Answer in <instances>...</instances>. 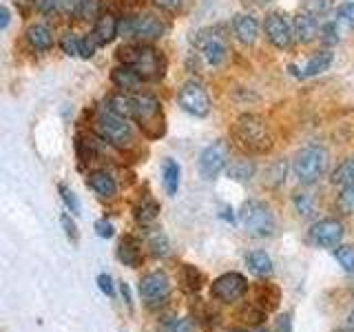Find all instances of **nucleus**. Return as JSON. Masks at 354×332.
<instances>
[{
  "mask_svg": "<svg viewBox=\"0 0 354 332\" xmlns=\"http://www.w3.org/2000/svg\"><path fill=\"white\" fill-rule=\"evenodd\" d=\"M352 295H354V286H352Z\"/></svg>",
  "mask_w": 354,
  "mask_h": 332,
  "instance_id": "nucleus-50",
  "label": "nucleus"
},
{
  "mask_svg": "<svg viewBox=\"0 0 354 332\" xmlns=\"http://www.w3.org/2000/svg\"><path fill=\"white\" fill-rule=\"evenodd\" d=\"M118 259L129 266V268H136V266H140L142 261V250H140V243L136 237L131 235H124L120 239L118 243Z\"/></svg>",
  "mask_w": 354,
  "mask_h": 332,
  "instance_id": "nucleus-19",
  "label": "nucleus"
},
{
  "mask_svg": "<svg viewBox=\"0 0 354 332\" xmlns=\"http://www.w3.org/2000/svg\"><path fill=\"white\" fill-rule=\"evenodd\" d=\"M343 224L339 219H321L317 224H313L308 237L310 243L317 248H337L343 239Z\"/></svg>",
  "mask_w": 354,
  "mask_h": 332,
  "instance_id": "nucleus-12",
  "label": "nucleus"
},
{
  "mask_svg": "<svg viewBox=\"0 0 354 332\" xmlns=\"http://www.w3.org/2000/svg\"><path fill=\"white\" fill-rule=\"evenodd\" d=\"M339 16L348 27H354V0H352V3H346V5L339 7Z\"/></svg>",
  "mask_w": 354,
  "mask_h": 332,
  "instance_id": "nucleus-40",
  "label": "nucleus"
},
{
  "mask_svg": "<svg viewBox=\"0 0 354 332\" xmlns=\"http://www.w3.org/2000/svg\"><path fill=\"white\" fill-rule=\"evenodd\" d=\"M27 42L36 51H49L53 47V33L47 25H31L27 29Z\"/></svg>",
  "mask_w": 354,
  "mask_h": 332,
  "instance_id": "nucleus-20",
  "label": "nucleus"
},
{
  "mask_svg": "<svg viewBox=\"0 0 354 332\" xmlns=\"http://www.w3.org/2000/svg\"><path fill=\"white\" fill-rule=\"evenodd\" d=\"M77 44H80V36H75V33H64L60 40L62 51L66 55H71V58H77Z\"/></svg>",
  "mask_w": 354,
  "mask_h": 332,
  "instance_id": "nucleus-37",
  "label": "nucleus"
},
{
  "mask_svg": "<svg viewBox=\"0 0 354 332\" xmlns=\"http://www.w3.org/2000/svg\"><path fill=\"white\" fill-rule=\"evenodd\" d=\"M95 232L100 237H104V239L113 237V224H111L109 219H97L95 221Z\"/></svg>",
  "mask_w": 354,
  "mask_h": 332,
  "instance_id": "nucleus-42",
  "label": "nucleus"
},
{
  "mask_svg": "<svg viewBox=\"0 0 354 332\" xmlns=\"http://www.w3.org/2000/svg\"><path fill=\"white\" fill-rule=\"evenodd\" d=\"M166 25L164 20L153 14H140V16H127L124 25H118V33H124L129 38H136L138 42H153L164 36Z\"/></svg>",
  "mask_w": 354,
  "mask_h": 332,
  "instance_id": "nucleus-6",
  "label": "nucleus"
},
{
  "mask_svg": "<svg viewBox=\"0 0 354 332\" xmlns=\"http://www.w3.org/2000/svg\"><path fill=\"white\" fill-rule=\"evenodd\" d=\"M131 120H136V124L149 140H158L166 131V120L160 100L149 93H133V113Z\"/></svg>",
  "mask_w": 354,
  "mask_h": 332,
  "instance_id": "nucleus-1",
  "label": "nucleus"
},
{
  "mask_svg": "<svg viewBox=\"0 0 354 332\" xmlns=\"http://www.w3.org/2000/svg\"><path fill=\"white\" fill-rule=\"evenodd\" d=\"M292 204H295V210L301 217H313L315 215V197H313V193L297 191L295 197H292Z\"/></svg>",
  "mask_w": 354,
  "mask_h": 332,
  "instance_id": "nucleus-30",
  "label": "nucleus"
},
{
  "mask_svg": "<svg viewBox=\"0 0 354 332\" xmlns=\"http://www.w3.org/2000/svg\"><path fill=\"white\" fill-rule=\"evenodd\" d=\"M348 330H350V332H354V310L348 315Z\"/></svg>",
  "mask_w": 354,
  "mask_h": 332,
  "instance_id": "nucleus-48",
  "label": "nucleus"
},
{
  "mask_svg": "<svg viewBox=\"0 0 354 332\" xmlns=\"http://www.w3.org/2000/svg\"><path fill=\"white\" fill-rule=\"evenodd\" d=\"M106 111H111V113H115V116H122V118H131L133 113V93H113V95H109L104 100V104H102Z\"/></svg>",
  "mask_w": 354,
  "mask_h": 332,
  "instance_id": "nucleus-23",
  "label": "nucleus"
},
{
  "mask_svg": "<svg viewBox=\"0 0 354 332\" xmlns=\"http://www.w3.org/2000/svg\"><path fill=\"white\" fill-rule=\"evenodd\" d=\"M93 38L97 42V47H104L111 40H115L118 36V18L111 11H102L95 16V27H93Z\"/></svg>",
  "mask_w": 354,
  "mask_h": 332,
  "instance_id": "nucleus-17",
  "label": "nucleus"
},
{
  "mask_svg": "<svg viewBox=\"0 0 354 332\" xmlns=\"http://www.w3.org/2000/svg\"><path fill=\"white\" fill-rule=\"evenodd\" d=\"M88 186L100 197H113L115 195V180L106 171H93L88 175Z\"/></svg>",
  "mask_w": 354,
  "mask_h": 332,
  "instance_id": "nucleus-21",
  "label": "nucleus"
},
{
  "mask_svg": "<svg viewBox=\"0 0 354 332\" xmlns=\"http://www.w3.org/2000/svg\"><path fill=\"white\" fill-rule=\"evenodd\" d=\"M226 173L230 180H237V182H248L250 177L254 175V164L248 160H237L232 164H226Z\"/></svg>",
  "mask_w": 354,
  "mask_h": 332,
  "instance_id": "nucleus-28",
  "label": "nucleus"
},
{
  "mask_svg": "<svg viewBox=\"0 0 354 332\" xmlns=\"http://www.w3.org/2000/svg\"><path fill=\"white\" fill-rule=\"evenodd\" d=\"M226 164H228V147L224 142H213L199 155V173L206 180H215L226 169Z\"/></svg>",
  "mask_w": 354,
  "mask_h": 332,
  "instance_id": "nucleus-13",
  "label": "nucleus"
},
{
  "mask_svg": "<svg viewBox=\"0 0 354 332\" xmlns=\"http://www.w3.org/2000/svg\"><path fill=\"white\" fill-rule=\"evenodd\" d=\"M257 302H261L266 310H270V308H274L277 304H279V290L272 288L270 284H261L257 288Z\"/></svg>",
  "mask_w": 354,
  "mask_h": 332,
  "instance_id": "nucleus-34",
  "label": "nucleus"
},
{
  "mask_svg": "<svg viewBox=\"0 0 354 332\" xmlns=\"http://www.w3.org/2000/svg\"><path fill=\"white\" fill-rule=\"evenodd\" d=\"M319 20L317 16L308 14V11H301V14H297L295 20H292V36L297 42L301 44H310L313 40L319 38Z\"/></svg>",
  "mask_w": 354,
  "mask_h": 332,
  "instance_id": "nucleus-16",
  "label": "nucleus"
},
{
  "mask_svg": "<svg viewBox=\"0 0 354 332\" xmlns=\"http://www.w3.org/2000/svg\"><path fill=\"white\" fill-rule=\"evenodd\" d=\"M9 22H11V11L5 5H0V29H5Z\"/></svg>",
  "mask_w": 354,
  "mask_h": 332,
  "instance_id": "nucleus-46",
  "label": "nucleus"
},
{
  "mask_svg": "<svg viewBox=\"0 0 354 332\" xmlns=\"http://www.w3.org/2000/svg\"><path fill=\"white\" fill-rule=\"evenodd\" d=\"M239 221H241V226L254 237H270L277 228V221H274L270 206L259 202V199H248V202H243V206L239 208Z\"/></svg>",
  "mask_w": 354,
  "mask_h": 332,
  "instance_id": "nucleus-5",
  "label": "nucleus"
},
{
  "mask_svg": "<svg viewBox=\"0 0 354 332\" xmlns=\"http://www.w3.org/2000/svg\"><path fill=\"white\" fill-rule=\"evenodd\" d=\"M60 195H62V202H64L66 210H69L71 215L80 213V204H77V197H75V193L71 191L69 186H60Z\"/></svg>",
  "mask_w": 354,
  "mask_h": 332,
  "instance_id": "nucleus-36",
  "label": "nucleus"
},
{
  "mask_svg": "<svg viewBox=\"0 0 354 332\" xmlns=\"http://www.w3.org/2000/svg\"><path fill=\"white\" fill-rule=\"evenodd\" d=\"M246 266L252 275L257 277H270L272 275V259L266 250H252L246 255Z\"/></svg>",
  "mask_w": 354,
  "mask_h": 332,
  "instance_id": "nucleus-22",
  "label": "nucleus"
},
{
  "mask_svg": "<svg viewBox=\"0 0 354 332\" xmlns=\"http://www.w3.org/2000/svg\"><path fill=\"white\" fill-rule=\"evenodd\" d=\"M131 66L142 75L144 82L147 80H162L164 73H166V58H164L162 51L149 47V44H140L138 55H136V60H133Z\"/></svg>",
  "mask_w": 354,
  "mask_h": 332,
  "instance_id": "nucleus-8",
  "label": "nucleus"
},
{
  "mask_svg": "<svg viewBox=\"0 0 354 332\" xmlns=\"http://www.w3.org/2000/svg\"><path fill=\"white\" fill-rule=\"evenodd\" d=\"M111 82L120 89V93H140V89L144 84L142 75L129 64H118L111 71Z\"/></svg>",
  "mask_w": 354,
  "mask_h": 332,
  "instance_id": "nucleus-15",
  "label": "nucleus"
},
{
  "mask_svg": "<svg viewBox=\"0 0 354 332\" xmlns=\"http://www.w3.org/2000/svg\"><path fill=\"white\" fill-rule=\"evenodd\" d=\"M339 332H343V330H339ZM348 332H350V330H348Z\"/></svg>",
  "mask_w": 354,
  "mask_h": 332,
  "instance_id": "nucleus-52",
  "label": "nucleus"
},
{
  "mask_svg": "<svg viewBox=\"0 0 354 332\" xmlns=\"http://www.w3.org/2000/svg\"><path fill=\"white\" fill-rule=\"evenodd\" d=\"M337 210L341 215H354V184L341 188L337 195Z\"/></svg>",
  "mask_w": 354,
  "mask_h": 332,
  "instance_id": "nucleus-32",
  "label": "nucleus"
},
{
  "mask_svg": "<svg viewBox=\"0 0 354 332\" xmlns=\"http://www.w3.org/2000/svg\"><path fill=\"white\" fill-rule=\"evenodd\" d=\"M180 279H182V284H184L186 290H199V288H202V284H204V275L199 273V270L195 268V266L186 264V266H182Z\"/></svg>",
  "mask_w": 354,
  "mask_h": 332,
  "instance_id": "nucleus-29",
  "label": "nucleus"
},
{
  "mask_svg": "<svg viewBox=\"0 0 354 332\" xmlns=\"http://www.w3.org/2000/svg\"><path fill=\"white\" fill-rule=\"evenodd\" d=\"M266 3H270V0H266Z\"/></svg>",
  "mask_w": 354,
  "mask_h": 332,
  "instance_id": "nucleus-51",
  "label": "nucleus"
},
{
  "mask_svg": "<svg viewBox=\"0 0 354 332\" xmlns=\"http://www.w3.org/2000/svg\"><path fill=\"white\" fill-rule=\"evenodd\" d=\"M91 129L95 136H100L109 144H113V147H127L133 138L129 120L111 113V111H106L104 107H100L95 111V116L91 120Z\"/></svg>",
  "mask_w": 354,
  "mask_h": 332,
  "instance_id": "nucleus-4",
  "label": "nucleus"
},
{
  "mask_svg": "<svg viewBox=\"0 0 354 332\" xmlns=\"http://www.w3.org/2000/svg\"><path fill=\"white\" fill-rule=\"evenodd\" d=\"M149 250L151 255H155V257H166V255L171 252V243L169 239H166L164 232L160 230H153L149 235Z\"/></svg>",
  "mask_w": 354,
  "mask_h": 332,
  "instance_id": "nucleus-31",
  "label": "nucleus"
},
{
  "mask_svg": "<svg viewBox=\"0 0 354 332\" xmlns=\"http://www.w3.org/2000/svg\"><path fill=\"white\" fill-rule=\"evenodd\" d=\"M274 332H292V317H290V313H286V315H281L279 319H277Z\"/></svg>",
  "mask_w": 354,
  "mask_h": 332,
  "instance_id": "nucleus-44",
  "label": "nucleus"
},
{
  "mask_svg": "<svg viewBox=\"0 0 354 332\" xmlns=\"http://www.w3.org/2000/svg\"><path fill=\"white\" fill-rule=\"evenodd\" d=\"M319 36L326 44H337L339 42V29H337L335 22H328V25H324L319 29Z\"/></svg>",
  "mask_w": 354,
  "mask_h": 332,
  "instance_id": "nucleus-38",
  "label": "nucleus"
},
{
  "mask_svg": "<svg viewBox=\"0 0 354 332\" xmlns=\"http://www.w3.org/2000/svg\"><path fill=\"white\" fill-rule=\"evenodd\" d=\"M232 31H235V36L241 44H248L250 47L259 36V25L250 14H239L232 18Z\"/></svg>",
  "mask_w": 354,
  "mask_h": 332,
  "instance_id": "nucleus-18",
  "label": "nucleus"
},
{
  "mask_svg": "<svg viewBox=\"0 0 354 332\" xmlns=\"http://www.w3.org/2000/svg\"><path fill=\"white\" fill-rule=\"evenodd\" d=\"M263 31H266V38L272 44L274 49H290V44L295 40L292 36V22L288 20L283 14L279 11H272V14L266 16L263 20Z\"/></svg>",
  "mask_w": 354,
  "mask_h": 332,
  "instance_id": "nucleus-10",
  "label": "nucleus"
},
{
  "mask_svg": "<svg viewBox=\"0 0 354 332\" xmlns=\"http://www.w3.org/2000/svg\"><path fill=\"white\" fill-rule=\"evenodd\" d=\"M36 7L40 14H51V11L58 9V0H36Z\"/></svg>",
  "mask_w": 354,
  "mask_h": 332,
  "instance_id": "nucleus-45",
  "label": "nucleus"
},
{
  "mask_svg": "<svg viewBox=\"0 0 354 332\" xmlns=\"http://www.w3.org/2000/svg\"><path fill=\"white\" fill-rule=\"evenodd\" d=\"M162 182L169 195H175L180 188V164L175 160H164L162 164Z\"/></svg>",
  "mask_w": 354,
  "mask_h": 332,
  "instance_id": "nucleus-27",
  "label": "nucleus"
},
{
  "mask_svg": "<svg viewBox=\"0 0 354 332\" xmlns=\"http://www.w3.org/2000/svg\"><path fill=\"white\" fill-rule=\"evenodd\" d=\"M95 51H97V42L93 38V33H88V36H80V44H77V58L88 60V58H93Z\"/></svg>",
  "mask_w": 354,
  "mask_h": 332,
  "instance_id": "nucleus-35",
  "label": "nucleus"
},
{
  "mask_svg": "<svg viewBox=\"0 0 354 332\" xmlns=\"http://www.w3.org/2000/svg\"><path fill=\"white\" fill-rule=\"evenodd\" d=\"M151 3L162 11H171V14H175V11L182 7L184 0H151Z\"/></svg>",
  "mask_w": 354,
  "mask_h": 332,
  "instance_id": "nucleus-41",
  "label": "nucleus"
},
{
  "mask_svg": "<svg viewBox=\"0 0 354 332\" xmlns=\"http://www.w3.org/2000/svg\"><path fill=\"white\" fill-rule=\"evenodd\" d=\"M177 104L195 118H206L210 113L208 91L197 80H188L180 86V91H177Z\"/></svg>",
  "mask_w": 354,
  "mask_h": 332,
  "instance_id": "nucleus-7",
  "label": "nucleus"
},
{
  "mask_svg": "<svg viewBox=\"0 0 354 332\" xmlns=\"http://www.w3.org/2000/svg\"><path fill=\"white\" fill-rule=\"evenodd\" d=\"M330 182L335 186H352L354 184V155L343 160L335 171L330 175Z\"/></svg>",
  "mask_w": 354,
  "mask_h": 332,
  "instance_id": "nucleus-26",
  "label": "nucleus"
},
{
  "mask_svg": "<svg viewBox=\"0 0 354 332\" xmlns=\"http://www.w3.org/2000/svg\"><path fill=\"white\" fill-rule=\"evenodd\" d=\"M252 332H268V330H266V328H257V330H252Z\"/></svg>",
  "mask_w": 354,
  "mask_h": 332,
  "instance_id": "nucleus-49",
  "label": "nucleus"
},
{
  "mask_svg": "<svg viewBox=\"0 0 354 332\" xmlns=\"http://www.w3.org/2000/svg\"><path fill=\"white\" fill-rule=\"evenodd\" d=\"M169 290H171L169 277L162 270H153L149 275H144L140 282V295L147 304H162L169 297Z\"/></svg>",
  "mask_w": 354,
  "mask_h": 332,
  "instance_id": "nucleus-14",
  "label": "nucleus"
},
{
  "mask_svg": "<svg viewBox=\"0 0 354 332\" xmlns=\"http://www.w3.org/2000/svg\"><path fill=\"white\" fill-rule=\"evenodd\" d=\"M158 210H160V206H158L155 199L144 197V199H140V202L136 204V208H133V217H136V221H138L140 226H149L151 221L158 217Z\"/></svg>",
  "mask_w": 354,
  "mask_h": 332,
  "instance_id": "nucleus-25",
  "label": "nucleus"
},
{
  "mask_svg": "<svg viewBox=\"0 0 354 332\" xmlns=\"http://www.w3.org/2000/svg\"><path fill=\"white\" fill-rule=\"evenodd\" d=\"M246 288H248V282L241 273H226L213 282V286H210V295H213L217 302L232 304V302H237L239 297H243Z\"/></svg>",
  "mask_w": 354,
  "mask_h": 332,
  "instance_id": "nucleus-11",
  "label": "nucleus"
},
{
  "mask_svg": "<svg viewBox=\"0 0 354 332\" xmlns=\"http://www.w3.org/2000/svg\"><path fill=\"white\" fill-rule=\"evenodd\" d=\"M332 255H335V259L343 266V270L354 275V246H343V243H339L337 248H332Z\"/></svg>",
  "mask_w": 354,
  "mask_h": 332,
  "instance_id": "nucleus-33",
  "label": "nucleus"
},
{
  "mask_svg": "<svg viewBox=\"0 0 354 332\" xmlns=\"http://www.w3.org/2000/svg\"><path fill=\"white\" fill-rule=\"evenodd\" d=\"M60 221H62V228H64V232H66V237H69L73 243H77V228H75V224H73L71 215H69V213H62Z\"/></svg>",
  "mask_w": 354,
  "mask_h": 332,
  "instance_id": "nucleus-39",
  "label": "nucleus"
},
{
  "mask_svg": "<svg viewBox=\"0 0 354 332\" xmlns=\"http://www.w3.org/2000/svg\"><path fill=\"white\" fill-rule=\"evenodd\" d=\"M330 64H332V53L328 49L324 51H317L313 58H310L304 66V71L299 73L301 77H313V75H319V73H324L330 69Z\"/></svg>",
  "mask_w": 354,
  "mask_h": 332,
  "instance_id": "nucleus-24",
  "label": "nucleus"
},
{
  "mask_svg": "<svg viewBox=\"0 0 354 332\" xmlns=\"http://www.w3.org/2000/svg\"><path fill=\"white\" fill-rule=\"evenodd\" d=\"M120 288H122V295H124L127 306H131V293H129V286H127V284H120Z\"/></svg>",
  "mask_w": 354,
  "mask_h": 332,
  "instance_id": "nucleus-47",
  "label": "nucleus"
},
{
  "mask_svg": "<svg viewBox=\"0 0 354 332\" xmlns=\"http://www.w3.org/2000/svg\"><path fill=\"white\" fill-rule=\"evenodd\" d=\"M328 164H330L328 151L324 147H319V144H310V147H304L295 155L292 171H295L299 182H301L304 186H310L326 175Z\"/></svg>",
  "mask_w": 354,
  "mask_h": 332,
  "instance_id": "nucleus-3",
  "label": "nucleus"
},
{
  "mask_svg": "<svg viewBox=\"0 0 354 332\" xmlns=\"http://www.w3.org/2000/svg\"><path fill=\"white\" fill-rule=\"evenodd\" d=\"M232 136L250 153H268L272 149V136L261 116L243 113L232 127Z\"/></svg>",
  "mask_w": 354,
  "mask_h": 332,
  "instance_id": "nucleus-2",
  "label": "nucleus"
},
{
  "mask_svg": "<svg viewBox=\"0 0 354 332\" xmlns=\"http://www.w3.org/2000/svg\"><path fill=\"white\" fill-rule=\"evenodd\" d=\"M97 288L102 290L106 297H113V279H111L109 275H97Z\"/></svg>",
  "mask_w": 354,
  "mask_h": 332,
  "instance_id": "nucleus-43",
  "label": "nucleus"
},
{
  "mask_svg": "<svg viewBox=\"0 0 354 332\" xmlns=\"http://www.w3.org/2000/svg\"><path fill=\"white\" fill-rule=\"evenodd\" d=\"M195 44H197V49L202 51V55L206 58L208 64L219 66L226 60V51H228L226 38H224V31H221L219 27H210V29L199 31L195 36Z\"/></svg>",
  "mask_w": 354,
  "mask_h": 332,
  "instance_id": "nucleus-9",
  "label": "nucleus"
}]
</instances>
